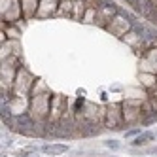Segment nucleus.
<instances>
[{
	"label": "nucleus",
	"instance_id": "obj_3",
	"mask_svg": "<svg viewBox=\"0 0 157 157\" xmlns=\"http://www.w3.org/2000/svg\"><path fill=\"white\" fill-rule=\"evenodd\" d=\"M106 144V148H112V150H117L119 148V144L116 142V140H108V142H104Z\"/></svg>",
	"mask_w": 157,
	"mask_h": 157
},
{
	"label": "nucleus",
	"instance_id": "obj_2",
	"mask_svg": "<svg viewBox=\"0 0 157 157\" xmlns=\"http://www.w3.org/2000/svg\"><path fill=\"white\" fill-rule=\"evenodd\" d=\"M153 138H155V134H153V132H140L131 144H132V146H146V144H150Z\"/></svg>",
	"mask_w": 157,
	"mask_h": 157
},
{
	"label": "nucleus",
	"instance_id": "obj_4",
	"mask_svg": "<svg viewBox=\"0 0 157 157\" xmlns=\"http://www.w3.org/2000/svg\"><path fill=\"white\" fill-rule=\"evenodd\" d=\"M134 134H140V129H131L125 132V136H134Z\"/></svg>",
	"mask_w": 157,
	"mask_h": 157
},
{
	"label": "nucleus",
	"instance_id": "obj_5",
	"mask_svg": "<svg viewBox=\"0 0 157 157\" xmlns=\"http://www.w3.org/2000/svg\"><path fill=\"white\" fill-rule=\"evenodd\" d=\"M23 157H40V155H38V151H27Z\"/></svg>",
	"mask_w": 157,
	"mask_h": 157
},
{
	"label": "nucleus",
	"instance_id": "obj_1",
	"mask_svg": "<svg viewBox=\"0 0 157 157\" xmlns=\"http://www.w3.org/2000/svg\"><path fill=\"white\" fill-rule=\"evenodd\" d=\"M66 150H68V146H66V144H46L42 148V151L46 153V155H49V157H57V155L64 153Z\"/></svg>",
	"mask_w": 157,
	"mask_h": 157
}]
</instances>
